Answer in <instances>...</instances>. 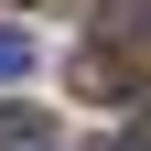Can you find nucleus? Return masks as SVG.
I'll return each mask as SVG.
<instances>
[{
    "label": "nucleus",
    "mask_w": 151,
    "mask_h": 151,
    "mask_svg": "<svg viewBox=\"0 0 151 151\" xmlns=\"http://www.w3.org/2000/svg\"><path fill=\"white\" fill-rule=\"evenodd\" d=\"M11 76H32V32H11V22H0V86H11Z\"/></svg>",
    "instance_id": "nucleus-3"
},
{
    "label": "nucleus",
    "mask_w": 151,
    "mask_h": 151,
    "mask_svg": "<svg viewBox=\"0 0 151 151\" xmlns=\"http://www.w3.org/2000/svg\"><path fill=\"white\" fill-rule=\"evenodd\" d=\"M108 151H151V140H140V129H129V140H108Z\"/></svg>",
    "instance_id": "nucleus-4"
},
{
    "label": "nucleus",
    "mask_w": 151,
    "mask_h": 151,
    "mask_svg": "<svg viewBox=\"0 0 151 151\" xmlns=\"http://www.w3.org/2000/svg\"><path fill=\"white\" fill-rule=\"evenodd\" d=\"M65 76H76V86H86V97H119V86H129V76H119V54H108V43H86V54H76V65H65Z\"/></svg>",
    "instance_id": "nucleus-2"
},
{
    "label": "nucleus",
    "mask_w": 151,
    "mask_h": 151,
    "mask_svg": "<svg viewBox=\"0 0 151 151\" xmlns=\"http://www.w3.org/2000/svg\"><path fill=\"white\" fill-rule=\"evenodd\" d=\"M0 151H65L43 108H0Z\"/></svg>",
    "instance_id": "nucleus-1"
}]
</instances>
